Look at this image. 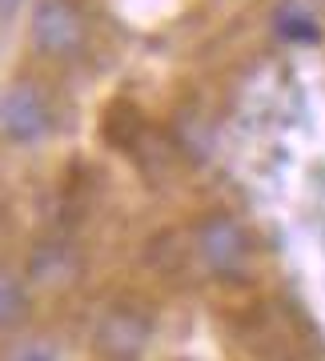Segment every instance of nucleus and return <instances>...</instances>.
Masks as SVG:
<instances>
[{
    "instance_id": "1",
    "label": "nucleus",
    "mask_w": 325,
    "mask_h": 361,
    "mask_svg": "<svg viewBox=\"0 0 325 361\" xmlns=\"http://www.w3.org/2000/svg\"><path fill=\"white\" fill-rule=\"evenodd\" d=\"M193 253L201 269L217 281H241L253 261V241L233 213H209L193 229Z\"/></svg>"
},
{
    "instance_id": "2",
    "label": "nucleus",
    "mask_w": 325,
    "mask_h": 361,
    "mask_svg": "<svg viewBox=\"0 0 325 361\" xmlns=\"http://www.w3.org/2000/svg\"><path fill=\"white\" fill-rule=\"evenodd\" d=\"M89 16L77 0H32L28 40L49 61H77L89 49Z\"/></svg>"
},
{
    "instance_id": "3",
    "label": "nucleus",
    "mask_w": 325,
    "mask_h": 361,
    "mask_svg": "<svg viewBox=\"0 0 325 361\" xmlns=\"http://www.w3.org/2000/svg\"><path fill=\"white\" fill-rule=\"evenodd\" d=\"M52 129L49 92L37 80H13L0 92V133L16 145H32Z\"/></svg>"
},
{
    "instance_id": "4",
    "label": "nucleus",
    "mask_w": 325,
    "mask_h": 361,
    "mask_svg": "<svg viewBox=\"0 0 325 361\" xmlns=\"http://www.w3.org/2000/svg\"><path fill=\"white\" fill-rule=\"evenodd\" d=\"M153 337V317L133 305V301H117L101 313L97 325V353L104 361H137Z\"/></svg>"
},
{
    "instance_id": "5",
    "label": "nucleus",
    "mask_w": 325,
    "mask_h": 361,
    "mask_svg": "<svg viewBox=\"0 0 325 361\" xmlns=\"http://www.w3.org/2000/svg\"><path fill=\"white\" fill-rule=\"evenodd\" d=\"M28 313V293L25 285L8 277V273H0V329H13V325L25 322Z\"/></svg>"
},
{
    "instance_id": "6",
    "label": "nucleus",
    "mask_w": 325,
    "mask_h": 361,
    "mask_svg": "<svg viewBox=\"0 0 325 361\" xmlns=\"http://www.w3.org/2000/svg\"><path fill=\"white\" fill-rule=\"evenodd\" d=\"M16 8H20V0H0V20H8Z\"/></svg>"
},
{
    "instance_id": "7",
    "label": "nucleus",
    "mask_w": 325,
    "mask_h": 361,
    "mask_svg": "<svg viewBox=\"0 0 325 361\" xmlns=\"http://www.w3.org/2000/svg\"><path fill=\"white\" fill-rule=\"evenodd\" d=\"M25 361H49V357H44V353H28Z\"/></svg>"
}]
</instances>
